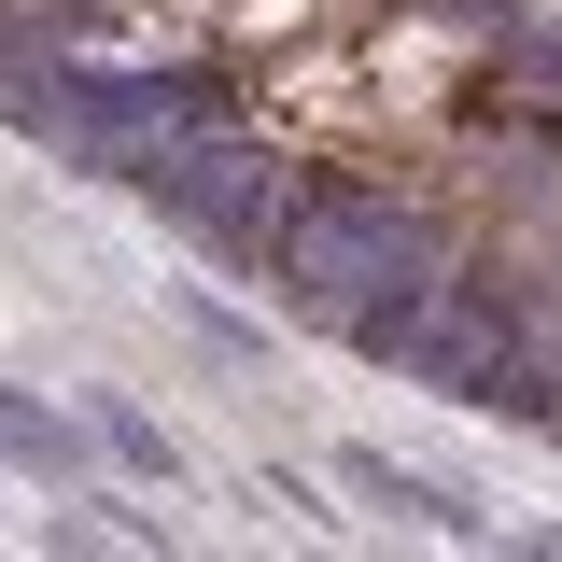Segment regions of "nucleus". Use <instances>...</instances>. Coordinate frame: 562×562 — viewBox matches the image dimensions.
<instances>
[{"mask_svg": "<svg viewBox=\"0 0 562 562\" xmlns=\"http://www.w3.org/2000/svg\"><path fill=\"white\" fill-rule=\"evenodd\" d=\"M450 268V239L422 225L408 198H380V183H295L268 225V254H254V281H268V310H295V324H366L380 295H422V281Z\"/></svg>", "mask_w": 562, "mask_h": 562, "instance_id": "f257e3e1", "label": "nucleus"}, {"mask_svg": "<svg viewBox=\"0 0 562 562\" xmlns=\"http://www.w3.org/2000/svg\"><path fill=\"white\" fill-rule=\"evenodd\" d=\"M127 183L169 211L198 254H225V268H254L268 225H281V198H295L268 140H225V127H183V140H155V155H127Z\"/></svg>", "mask_w": 562, "mask_h": 562, "instance_id": "f03ea898", "label": "nucleus"}, {"mask_svg": "<svg viewBox=\"0 0 562 562\" xmlns=\"http://www.w3.org/2000/svg\"><path fill=\"white\" fill-rule=\"evenodd\" d=\"M338 492L351 506H380L394 535H450V549H492V520L464 506L450 479H422V464H394V450H338Z\"/></svg>", "mask_w": 562, "mask_h": 562, "instance_id": "7ed1b4c3", "label": "nucleus"}, {"mask_svg": "<svg viewBox=\"0 0 562 562\" xmlns=\"http://www.w3.org/2000/svg\"><path fill=\"white\" fill-rule=\"evenodd\" d=\"M0 464H14V479H43V492H70V479H85V422H57L43 394H14V380H0Z\"/></svg>", "mask_w": 562, "mask_h": 562, "instance_id": "20e7f679", "label": "nucleus"}, {"mask_svg": "<svg viewBox=\"0 0 562 562\" xmlns=\"http://www.w3.org/2000/svg\"><path fill=\"white\" fill-rule=\"evenodd\" d=\"M85 450H113L127 479H155V492H183V450H169V436H155V422L127 408V394H85Z\"/></svg>", "mask_w": 562, "mask_h": 562, "instance_id": "39448f33", "label": "nucleus"}]
</instances>
